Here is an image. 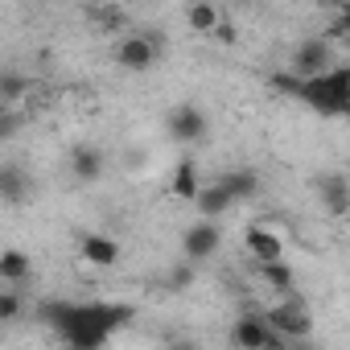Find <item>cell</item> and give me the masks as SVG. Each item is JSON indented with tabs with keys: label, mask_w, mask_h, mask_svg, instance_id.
I'll return each instance as SVG.
<instances>
[{
	"label": "cell",
	"mask_w": 350,
	"mask_h": 350,
	"mask_svg": "<svg viewBox=\"0 0 350 350\" xmlns=\"http://www.w3.org/2000/svg\"><path fill=\"white\" fill-rule=\"evenodd\" d=\"M21 313H25V301H21V293H17V288H0V325L17 321Z\"/></svg>",
	"instance_id": "d6986e66"
},
{
	"label": "cell",
	"mask_w": 350,
	"mask_h": 350,
	"mask_svg": "<svg viewBox=\"0 0 350 350\" xmlns=\"http://www.w3.org/2000/svg\"><path fill=\"white\" fill-rule=\"evenodd\" d=\"M317 194H321V202H325V211H329L334 219H342V215L350 211V186H346V173H329L325 182H317Z\"/></svg>",
	"instance_id": "4fadbf2b"
},
{
	"label": "cell",
	"mask_w": 350,
	"mask_h": 350,
	"mask_svg": "<svg viewBox=\"0 0 350 350\" xmlns=\"http://www.w3.org/2000/svg\"><path fill=\"white\" fill-rule=\"evenodd\" d=\"M29 169H21L17 161H0V202H9V206H21L29 198Z\"/></svg>",
	"instance_id": "9c48e42d"
},
{
	"label": "cell",
	"mask_w": 350,
	"mask_h": 350,
	"mask_svg": "<svg viewBox=\"0 0 350 350\" xmlns=\"http://www.w3.org/2000/svg\"><path fill=\"white\" fill-rule=\"evenodd\" d=\"M157 58H161V42L148 38V33H132V38H120V42H116V62H120L124 70H132V75L152 70Z\"/></svg>",
	"instance_id": "3957f363"
},
{
	"label": "cell",
	"mask_w": 350,
	"mask_h": 350,
	"mask_svg": "<svg viewBox=\"0 0 350 350\" xmlns=\"http://www.w3.org/2000/svg\"><path fill=\"white\" fill-rule=\"evenodd\" d=\"M219 186H223V190L235 198V206H239V202L256 198V190H260V178H256L252 169H231V173H223V178H219Z\"/></svg>",
	"instance_id": "2e32d148"
},
{
	"label": "cell",
	"mask_w": 350,
	"mask_h": 350,
	"mask_svg": "<svg viewBox=\"0 0 350 350\" xmlns=\"http://www.w3.org/2000/svg\"><path fill=\"white\" fill-rule=\"evenodd\" d=\"M79 252H83V260L95 264V268H116V264H120V243H116L111 235H99V231H87V235L79 239Z\"/></svg>",
	"instance_id": "30bf717a"
},
{
	"label": "cell",
	"mask_w": 350,
	"mask_h": 350,
	"mask_svg": "<svg viewBox=\"0 0 350 350\" xmlns=\"http://www.w3.org/2000/svg\"><path fill=\"white\" fill-rule=\"evenodd\" d=\"M219 21H223V13H219V5H211V0H194V5L186 9V25L194 33H202V38H211L219 29Z\"/></svg>",
	"instance_id": "e0dca14e"
},
{
	"label": "cell",
	"mask_w": 350,
	"mask_h": 350,
	"mask_svg": "<svg viewBox=\"0 0 350 350\" xmlns=\"http://www.w3.org/2000/svg\"><path fill=\"white\" fill-rule=\"evenodd\" d=\"M243 243H247V256L256 264H268V260H284V235L272 231L268 223H252L243 231Z\"/></svg>",
	"instance_id": "52a82bcc"
},
{
	"label": "cell",
	"mask_w": 350,
	"mask_h": 350,
	"mask_svg": "<svg viewBox=\"0 0 350 350\" xmlns=\"http://www.w3.org/2000/svg\"><path fill=\"white\" fill-rule=\"evenodd\" d=\"M165 132L173 144H182V148H194L202 136H206V111L194 107V103H178L169 116H165Z\"/></svg>",
	"instance_id": "7a4b0ae2"
},
{
	"label": "cell",
	"mask_w": 350,
	"mask_h": 350,
	"mask_svg": "<svg viewBox=\"0 0 350 350\" xmlns=\"http://www.w3.org/2000/svg\"><path fill=\"white\" fill-rule=\"evenodd\" d=\"M297 99L309 103V107L321 111V116H346V111H350V70H346V66H329V70H321V75L301 79Z\"/></svg>",
	"instance_id": "6da1fadb"
},
{
	"label": "cell",
	"mask_w": 350,
	"mask_h": 350,
	"mask_svg": "<svg viewBox=\"0 0 350 350\" xmlns=\"http://www.w3.org/2000/svg\"><path fill=\"white\" fill-rule=\"evenodd\" d=\"M231 346H239V350H280L288 342L268 325V317H239L231 325Z\"/></svg>",
	"instance_id": "277c9868"
},
{
	"label": "cell",
	"mask_w": 350,
	"mask_h": 350,
	"mask_svg": "<svg viewBox=\"0 0 350 350\" xmlns=\"http://www.w3.org/2000/svg\"><path fill=\"white\" fill-rule=\"evenodd\" d=\"M264 317H268V325H272L284 342H293V338H309V334H313V321L305 317V309H301L297 301H280V305L268 309Z\"/></svg>",
	"instance_id": "8992f818"
},
{
	"label": "cell",
	"mask_w": 350,
	"mask_h": 350,
	"mask_svg": "<svg viewBox=\"0 0 350 350\" xmlns=\"http://www.w3.org/2000/svg\"><path fill=\"white\" fill-rule=\"evenodd\" d=\"M235 206V198L215 182V186H198V194H194V211H198V219H223L227 211Z\"/></svg>",
	"instance_id": "7c38bea8"
},
{
	"label": "cell",
	"mask_w": 350,
	"mask_h": 350,
	"mask_svg": "<svg viewBox=\"0 0 350 350\" xmlns=\"http://www.w3.org/2000/svg\"><path fill=\"white\" fill-rule=\"evenodd\" d=\"M256 276L268 284V288H276V293H293V284H297V272L284 264V260H268V264H256Z\"/></svg>",
	"instance_id": "ac0fdd59"
},
{
	"label": "cell",
	"mask_w": 350,
	"mask_h": 350,
	"mask_svg": "<svg viewBox=\"0 0 350 350\" xmlns=\"http://www.w3.org/2000/svg\"><path fill=\"white\" fill-rule=\"evenodd\" d=\"M70 173H75V182L95 186L103 178V152L99 148H75L70 152Z\"/></svg>",
	"instance_id": "5bb4252c"
},
{
	"label": "cell",
	"mask_w": 350,
	"mask_h": 350,
	"mask_svg": "<svg viewBox=\"0 0 350 350\" xmlns=\"http://www.w3.org/2000/svg\"><path fill=\"white\" fill-rule=\"evenodd\" d=\"M17 128H21V120H17L13 111H5V116H0V140H9Z\"/></svg>",
	"instance_id": "ffe728a7"
},
{
	"label": "cell",
	"mask_w": 350,
	"mask_h": 350,
	"mask_svg": "<svg viewBox=\"0 0 350 350\" xmlns=\"http://www.w3.org/2000/svg\"><path fill=\"white\" fill-rule=\"evenodd\" d=\"M198 186H202V178H198V161H194V157H182L178 169H173V178H169V194L182 198V202H194Z\"/></svg>",
	"instance_id": "8fae6325"
},
{
	"label": "cell",
	"mask_w": 350,
	"mask_h": 350,
	"mask_svg": "<svg viewBox=\"0 0 350 350\" xmlns=\"http://www.w3.org/2000/svg\"><path fill=\"white\" fill-rule=\"evenodd\" d=\"M219 247H223V227H219L215 219H198V223H190L186 235H182L186 260H211Z\"/></svg>",
	"instance_id": "5b68a950"
},
{
	"label": "cell",
	"mask_w": 350,
	"mask_h": 350,
	"mask_svg": "<svg viewBox=\"0 0 350 350\" xmlns=\"http://www.w3.org/2000/svg\"><path fill=\"white\" fill-rule=\"evenodd\" d=\"M329 66H334V62H329V42H321V38L301 42L297 54H293V75H297V79L321 75V70H329Z\"/></svg>",
	"instance_id": "ba28073f"
},
{
	"label": "cell",
	"mask_w": 350,
	"mask_h": 350,
	"mask_svg": "<svg viewBox=\"0 0 350 350\" xmlns=\"http://www.w3.org/2000/svg\"><path fill=\"white\" fill-rule=\"evenodd\" d=\"M29 276H33L29 252H21V247H5V252H0V280H5V284H25Z\"/></svg>",
	"instance_id": "9a60e30c"
}]
</instances>
